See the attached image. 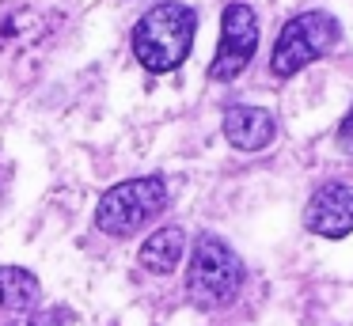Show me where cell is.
I'll use <instances>...</instances> for the list:
<instances>
[{"mask_svg": "<svg viewBox=\"0 0 353 326\" xmlns=\"http://www.w3.org/2000/svg\"><path fill=\"white\" fill-rule=\"evenodd\" d=\"M194 34H198V12L179 0L148 8L133 27V53L148 72H171L190 57Z\"/></svg>", "mask_w": 353, "mask_h": 326, "instance_id": "obj_1", "label": "cell"}, {"mask_svg": "<svg viewBox=\"0 0 353 326\" xmlns=\"http://www.w3.org/2000/svg\"><path fill=\"white\" fill-rule=\"evenodd\" d=\"M243 288V262L239 254L221 239V235L205 232L198 235L190 250V265H186V296L194 307L216 311L232 303Z\"/></svg>", "mask_w": 353, "mask_h": 326, "instance_id": "obj_2", "label": "cell"}, {"mask_svg": "<svg viewBox=\"0 0 353 326\" xmlns=\"http://www.w3.org/2000/svg\"><path fill=\"white\" fill-rule=\"evenodd\" d=\"M168 209V182L160 174H145V179H130L110 186L95 205V227L114 239H130L145 224H152L160 212Z\"/></svg>", "mask_w": 353, "mask_h": 326, "instance_id": "obj_3", "label": "cell"}, {"mask_svg": "<svg viewBox=\"0 0 353 326\" xmlns=\"http://www.w3.org/2000/svg\"><path fill=\"white\" fill-rule=\"evenodd\" d=\"M338 42H342V27H338L334 15H327V12L292 15L274 42L270 72L289 80V76H296L300 68H307L312 61H319L323 53H330Z\"/></svg>", "mask_w": 353, "mask_h": 326, "instance_id": "obj_4", "label": "cell"}, {"mask_svg": "<svg viewBox=\"0 0 353 326\" xmlns=\"http://www.w3.org/2000/svg\"><path fill=\"white\" fill-rule=\"evenodd\" d=\"M254 50H259V15H254L251 4L236 0L221 15V45H216V57L209 65V80L216 83L236 80L251 65Z\"/></svg>", "mask_w": 353, "mask_h": 326, "instance_id": "obj_5", "label": "cell"}, {"mask_svg": "<svg viewBox=\"0 0 353 326\" xmlns=\"http://www.w3.org/2000/svg\"><path fill=\"white\" fill-rule=\"evenodd\" d=\"M307 232L323 235V239H345L353 232V186L345 182H327L312 194L304 209Z\"/></svg>", "mask_w": 353, "mask_h": 326, "instance_id": "obj_6", "label": "cell"}, {"mask_svg": "<svg viewBox=\"0 0 353 326\" xmlns=\"http://www.w3.org/2000/svg\"><path fill=\"white\" fill-rule=\"evenodd\" d=\"M224 136L239 152H262L277 136V121L262 106H228L224 110Z\"/></svg>", "mask_w": 353, "mask_h": 326, "instance_id": "obj_7", "label": "cell"}, {"mask_svg": "<svg viewBox=\"0 0 353 326\" xmlns=\"http://www.w3.org/2000/svg\"><path fill=\"white\" fill-rule=\"evenodd\" d=\"M183 254H186L183 227L168 224V227H160V232H152L145 239V247H141V265H145L148 273H171V269H179Z\"/></svg>", "mask_w": 353, "mask_h": 326, "instance_id": "obj_8", "label": "cell"}, {"mask_svg": "<svg viewBox=\"0 0 353 326\" xmlns=\"http://www.w3.org/2000/svg\"><path fill=\"white\" fill-rule=\"evenodd\" d=\"M39 277L23 265H0V307L16 311V315H27L39 303Z\"/></svg>", "mask_w": 353, "mask_h": 326, "instance_id": "obj_9", "label": "cell"}, {"mask_svg": "<svg viewBox=\"0 0 353 326\" xmlns=\"http://www.w3.org/2000/svg\"><path fill=\"white\" fill-rule=\"evenodd\" d=\"M8 326H69V315L65 311H27V315L12 318Z\"/></svg>", "mask_w": 353, "mask_h": 326, "instance_id": "obj_10", "label": "cell"}, {"mask_svg": "<svg viewBox=\"0 0 353 326\" xmlns=\"http://www.w3.org/2000/svg\"><path fill=\"white\" fill-rule=\"evenodd\" d=\"M338 148L353 156V106H350V114L342 118V125H338Z\"/></svg>", "mask_w": 353, "mask_h": 326, "instance_id": "obj_11", "label": "cell"}]
</instances>
